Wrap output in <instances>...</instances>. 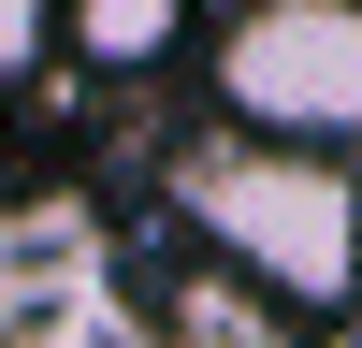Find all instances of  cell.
<instances>
[{
	"instance_id": "obj_4",
	"label": "cell",
	"mask_w": 362,
	"mask_h": 348,
	"mask_svg": "<svg viewBox=\"0 0 362 348\" xmlns=\"http://www.w3.org/2000/svg\"><path fill=\"white\" fill-rule=\"evenodd\" d=\"M58 29H73L87 73H160L189 44V0H58Z\"/></svg>"
},
{
	"instance_id": "obj_3",
	"label": "cell",
	"mask_w": 362,
	"mask_h": 348,
	"mask_svg": "<svg viewBox=\"0 0 362 348\" xmlns=\"http://www.w3.org/2000/svg\"><path fill=\"white\" fill-rule=\"evenodd\" d=\"M73 348V334H145L131 319V276H116V247L87 232V203L29 189L0 203V348Z\"/></svg>"
},
{
	"instance_id": "obj_2",
	"label": "cell",
	"mask_w": 362,
	"mask_h": 348,
	"mask_svg": "<svg viewBox=\"0 0 362 348\" xmlns=\"http://www.w3.org/2000/svg\"><path fill=\"white\" fill-rule=\"evenodd\" d=\"M218 116L290 145H362V0H247L218 29Z\"/></svg>"
},
{
	"instance_id": "obj_1",
	"label": "cell",
	"mask_w": 362,
	"mask_h": 348,
	"mask_svg": "<svg viewBox=\"0 0 362 348\" xmlns=\"http://www.w3.org/2000/svg\"><path fill=\"white\" fill-rule=\"evenodd\" d=\"M174 218H189L218 261H247L276 305H348V290H362L348 145H290V131H247V116H232L218 145L174 160Z\"/></svg>"
}]
</instances>
